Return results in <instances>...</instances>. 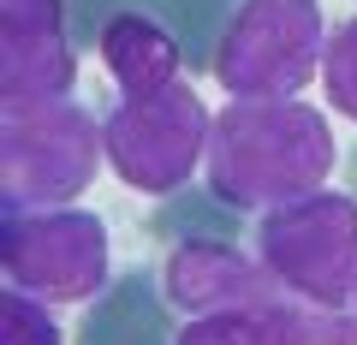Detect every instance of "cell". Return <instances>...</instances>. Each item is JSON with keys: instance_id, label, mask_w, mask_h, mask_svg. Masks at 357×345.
Segmentation results:
<instances>
[{"instance_id": "obj_1", "label": "cell", "mask_w": 357, "mask_h": 345, "mask_svg": "<svg viewBox=\"0 0 357 345\" xmlns=\"http://www.w3.org/2000/svg\"><path fill=\"white\" fill-rule=\"evenodd\" d=\"M340 143L321 107L310 102H227L208 131V191L227 208H286L298 197L328 191Z\"/></svg>"}, {"instance_id": "obj_2", "label": "cell", "mask_w": 357, "mask_h": 345, "mask_svg": "<svg viewBox=\"0 0 357 345\" xmlns=\"http://www.w3.org/2000/svg\"><path fill=\"white\" fill-rule=\"evenodd\" d=\"M107 167V137L77 102H24L0 114V197L6 215L66 208Z\"/></svg>"}, {"instance_id": "obj_3", "label": "cell", "mask_w": 357, "mask_h": 345, "mask_svg": "<svg viewBox=\"0 0 357 345\" xmlns=\"http://www.w3.org/2000/svg\"><path fill=\"white\" fill-rule=\"evenodd\" d=\"M328 60L316 0H238L215 48V84L227 102H292Z\"/></svg>"}, {"instance_id": "obj_4", "label": "cell", "mask_w": 357, "mask_h": 345, "mask_svg": "<svg viewBox=\"0 0 357 345\" xmlns=\"http://www.w3.org/2000/svg\"><path fill=\"white\" fill-rule=\"evenodd\" d=\"M256 256L268 274L298 298L321 309H351L357 280V203L345 191H316L286 208H268L256 227Z\"/></svg>"}, {"instance_id": "obj_5", "label": "cell", "mask_w": 357, "mask_h": 345, "mask_svg": "<svg viewBox=\"0 0 357 345\" xmlns=\"http://www.w3.org/2000/svg\"><path fill=\"white\" fill-rule=\"evenodd\" d=\"M208 131L215 114L203 107V95L191 84H173L161 95H137V102H119L102 119L107 137V167L131 191L167 197L191 179L197 167L208 161Z\"/></svg>"}, {"instance_id": "obj_6", "label": "cell", "mask_w": 357, "mask_h": 345, "mask_svg": "<svg viewBox=\"0 0 357 345\" xmlns=\"http://www.w3.org/2000/svg\"><path fill=\"white\" fill-rule=\"evenodd\" d=\"M0 268H6V286L42 304H89L107 286V227L89 208L6 215Z\"/></svg>"}, {"instance_id": "obj_7", "label": "cell", "mask_w": 357, "mask_h": 345, "mask_svg": "<svg viewBox=\"0 0 357 345\" xmlns=\"http://www.w3.org/2000/svg\"><path fill=\"white\" fill-rule=\"evenodd\" d=\"M161 292L185 316H227V309H274L286 304V286L268 274L262 256L232 250L220 238H185L167 250Z\"/></svg>"}, {"instance_id": "obj_8", "label": "cell", "mask_w": 357, "mask_h": 345, "mask_svg": "<svg viewBox=\"0 0 357 345\" xmlns=\"http://www.w3.org/2000/svg\"><path fill=\"white\" fill-rule=\"evenodd\" d=\"M77 54L66 42V0H0V102H66Z\"/></svg>"}, {"instance_id": "obj_9", "label": "cell", "mask_w": 357, "mask_h": 345, "mask_svg": "<svg viewBox=\"0 0 357 345\" xmlns=\"http://www.w3.org/2000/svg\"><path fill=\"white\" fill-rule=\"evenodd\" d=\"M102 66H107V77L119 84L126 102L161 95L178 84V42L149 13H114L102 24Z\"/></svg>"}, {"instance_id": "obj_10", "label": "cell", "mask_w": 357, "mask_h": 345, "mask_svg": "<svg viewBox=\"0 0 357 345\" xmlns=\"http://www.w3.org/2000/svg\"><path fill=\"white\" fill-rule=\"evenodd\" d=\"M292 304L274 309H227V316H191V328H178L173 345H292Z\"/></svg>"}, {"instance_id": "obj_11", "label": "cell", "mask_w": 357, "mask_h": 345, "mask_svg": "<svg viewBox=\"0 0 357 345\" xmlns=\"http://www.w3.org/2000/svg\"><path fill=\"white\" fill-rule=\"evenodd\" d=\"M321 90H328V107L345 114L357 125V18L328 30V60H321Z\"/></svg>"}, {"instance_id": "obj_12", "label": "cell", "mask_w": 357, "mask_h": 345, "mask_svg": "<svg viewBox=\"0 0 357 345\" xmlns=\"http://www.w3.org/2000/svg\"><path fill=\"white\" fill-rule=\"evenodd\" d=\"M0 345H60V321L42 298L6 286L0 292Z\"/></svg>"}, {"instance_id": "obj_13", "label": "cell", "mask_w": 357, "mask_h": 345, "mask_svg": "<svg viewBox=\"0 0 357 345\" xmlns=\"http://www.w3.org/2000/svg\"><path fill=\"white\" fill-rule=\"evenodd\" d=\"M292 345H357V309L292 304Z\"/></svg>"}, {"instance_id": "obj_14", "label": "cell", "mask_w": 357, "mask_h": 345, "mask_svg": "<svg viewBox=\"0 0 357 345\" xmlns=\"http://www.w3.org/2000/svg\"><path fill=\"white\" fill-rule=\"evenodd\" d=\"M351 309H357V280H351Z\"/></svg>"}]
</instances>
